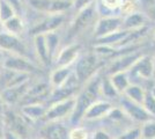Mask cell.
<instances>
[{"label":"cell","mask_w":155,"mask_h":139,"mask_svg":"<svg viewBox=\"0 0 155 139\" xmlns=\"http://www.w3.org/2000/svg\"><path fill=\"white\" fill-rule=\"evenodd\" d=\"M93 139H111V137H110V134L108 132H105L103 130H98V131L94 133Z\"/></svg>","instance_id":"obj_37"},{"label":"cell","mask_w":155,"mask_h":139,"mask_svg":"<svg viewBox=\"0 0 155 139\" xmlns=\"http://www.w3.org/2000/svg\"><path fill=\"white\" fill-rule=\"evenodd\" d=\"M32 79V78H31ZM31 79H29L28 81L20 84L18 86H13L6 88L4 91H1V98L4 101V104L6 107H14L15 104H20L21 100L25 98V95L27 94L29 87L31 86V84L34 82Z\"/></svg>","instance_id":"obj_10"},{"label":"cell","mask_w":155,"mask_h":139,"mask_svg":"<svg viewBox=\"0 0 155 139\" xmlns=\"http://www.w3.org/2000/svg\"><path fill=\"white\" fill-rule=\"evenodd\" d=\"M65 14H44L43 18L32 21L28 27V36L34 37L36 35H45L51 31H57L65 22Z\"/></svg>","instance_id":"obj_4"},{"label":"cell","mask_w":155,"mask_h":139,"mask_svg":"<svg viewBox=\"0 0 155 139\" xmlns=\"http://www.w3.org/2000/svg\"><path fill=\"white\" fill-rule=\"evenodd\" d=\"M1 119L4 129L12 131L16 134L20 139H30L31 132V124L28 119H26L21 113H16L11 109V107H5L4 111L1 114Z\"/></svg>","instance_id":"obj_2"},{"label":"cell","mask_w":155,"mask_h":139,"mask_svg":"<svg viewBox=\"0 0 155 139\" xmlns=\"http://www.w3.org/2000/svg\"><path fill=\"white\" fill-rule=\"evenodd\" d=\"M95 14V6L94 2L91 4L89 6L84 8L82 11L78 12V15L75 19L71 22V26L68 28V33H67V37L68 38H73L75 37L78 34H80L84 28H87L89 22L93 20Z\"/></svg>","instance_id":"obj_9"},{"label":"cell","mask_w":155,"mask_h":139,"mask_svg":"<svg viewBox=\"0 0 155 139\" xmlns=\"http://www.w3.org/2000/svg\"><path fill=\"white\" fill-rule=\"evenodd\" d=\"M26 9H30L34 13L49 14L52 0H23Z\"/></svg>","instance_id":"obj_23"},{"label":"cell","mask_w":155,"mask_h":139,"mask_svg":"<svg viewBox=\"0 0 155 139\" xmlns=\"http://www.w3.org/2000/svg\"><path fill=\"white\" fill-rule=\"evenodd\" d=\"M0 68H1V65H0Z\"/></svg>","instance_id":"obj_44"},{"label":"cell","mask_w":155,"mask_h":139,"mask_svg":"<svg viewBox=\"0 0 155 139\" xmlns=\"http://www.w3.org/2000/svg\"><path fill=\"white\" fill-rule=\"evenodd\" d=\"M74 104H75V96L52 103L51 106L48 107L43 121L44 122H61L63 119L71 117V114L74 109Z\"/></svg>","instance_id":"obj_7"},{"label":"cell","mask_w":155,"mask_h":139,"mask_svg":"<svg viewBox=\"0 0 155 139\" xmlns=\"http://www.w3.org/2000/svg\"><path fill=\"white\" fill-rule=\"evenodd\" d=\"M102 4L109 9H117L123 6V0H102Z\"/></svg>","instance_id":"obj_35"},{"label":"cell","mask_w":155,"mask_h":139,"mask_svg":"<svg viewBox=\"0 0 155 139\" xmlns=\"http://www.w3.org/2000/svg\"><path fill=\"white\" fill-rule=\"evenodd\" d=\"M68 139H88V132L84 127H73L68 131Z\"/></svg>","instance_id":"obj_32"},{"label":"cell","mask_w":155,"mask_h":139,"mask_svg":"<svg viewBox=\"0 0 155 139\" xmlns=\"http://www.w3.org/2000/svg\"><path fill=\"white\" fill-rule=\"evenodd\" d=\"M153 64H154V70H155V58L153 59Z\"/></svg>","instance_id":"obj_41"},{"label":"cell","mask_w":155,"mask_h":139,"mask_svg":"<svg viewBox=\"0 0 155 139\" xmlns=\"http://www.w3.org/2000/svg\"><path fill=\"white\" fill-rule=\"evenodd\" d=\"M5 1L13 8L16 15H20V16L23 18V14L26 12V6H25L23 0H5Z\"/></svg>","instance_id":"obj_30"},{"label":"cell","mask_w":155,"mask_h":139,"mask_svg":"<svg viewBox=\"0 0 155 139\" xmlns=\"http://www.w3.org/2000/svg\"><path fill=\"white\" fill-rule=\"evenodd\" d=\"M46 109L48 107L45 103H28V104H21L20 113L25 118L34 124L36 122L43 121Z\"/></svg>","instance_id":"obj_15"},{"label":"cell","mask_w":155,"mask_h":139,"mask_svg":"<svg viewBox=\"0 0 155 139\" xmlns=\"http://www.w3.org/2000/svg\"><path fill=\"white\" fill-rule=\"evenodd\" d=\"M52 87L49 81H35L31 86L29 87L28 92L25 98L21 100V104H28V103H45Z\"/></svg>","instance_id":"obj_8"},{"label":"cell","mask_w":155,"mask_h":139,"mask_svg":"<svg viewBox=\"0 0 155 139\" xmlns=\"http://www.w3.org/2000/svg\"><path fill=\"white\" fill-rule=\"evenodd\" d=\"M32 38V49H34V53L35 57L37 59L38 65L42 66H50L52 64V59L49 55V50H48V45L45 42V36L44 35H36L31 37Z\"/></svg>","instance_id":"obj_14"},{"label":"cell","mask_w":155,"mask_h":139,"mask_svg":"<svg viewBox=\"0 0 155 139\" xmlns=\"http://www.w3.org/2000/svg\"><path fill=\"white\" fill-rule=\"evenodd\" d=\"M125 96L129 100L136 102L138 104H142V101H143V98H145V94L146 93L143 92L140 86H137V85H130L126 89H125Z\"/></svg>","instance_id":"obj_26"},{"label":"cell","mask_w":155,"mask_h":139,"mask_svg":"<svg viewBox=\"0 0 155 139\" xmlns=\"http://www.w3.org/2000/svg\"><path fill=\"white\" fill-rule=\"evenodd\" d=\"M145 25V18L139 12H131L125 18L122 23V28L124 30H137L140 29Z\"/></svg>","instance_id":"obj_22"},{"label":"cell","mask_w":155,"mask_h":139,"mask_svg":"<svg viewBox=\"0 0 155 139\" xmlns=\"http://www.w3.org/2000/svg\"><path fill=\"white\" fill-rule=\"evenodd\" d=\"M68 129L61 122H45L39 129L41 139H68Z\"/></svg>","instance_id":"obj_12"},{"label":"cell","mask_w":155,"mask_h":139,"mask_svg":"<svg viewBox=\"0 0 155 139\" xmlns=\"http://www.w3.org/2000/svg\"><path fill=\"white\" fill-rule=\"evenodd\" d=\"M0 51L4 53H11V55H18V56H23L36 64L37 59L35 57L34 51H30V48L28 45L23 36H15L12 34H8L1 29L0 31Z\"/></svg>","instance_id":"obj_3"},{"label":"cell","mask_w":155,"mask_h":139,"mask_svg":"<svg viewBox=\"0 0 155 139\" xmlns=\"http://www.w3.org/2000/svg\"><path fill=\"white\" fill-rule=\"evenodd\" d=\"M30 139H41V138H30Z\"/></svg>","instance_id":"obj_43"},{"label":"cell","mask_w":155,"mask_h":139,"mask_svg":"<svg viewBox=\"0 0 155 139\" xmlns=\"http://www.w3.org/2000/svg\"><path fill=\"white\" fill-rule=\"evenodd\" d=\"M100 65H101L100 59L96 56V53H87L82 57L78 58L73 73L79 81V84L87 82L91 77H94Z\"/></svg>","instance_id":"obj_5"},{"label":"cell","mask_w":155,"mask_h":139,"mask_svg":"<svg viewBox=\"0 0 155 139\" xmlns=\"http://www.w3.org/2000/svg\"><path fill=\"white\" fill-rule=\"evenodd\" d=\"M100 91L107 98H116L118 95L117 91L115 89V87L112 86L111 81L109 78H103L101 79V85H100Z\"/></svg>","instance_id":"obj_27"},{"label":"cell","mask_w":155,"mask_h":139,"mask_svg":"<svg viewBox=\"0 0 155 139\" xmlns=\"http://www.w3.org/2000/svg\"><path fill=\"white\" fill-rule=\"evenodd\" d=\"M132 74H136L142 79H150L154 74V64H153V58L149 56H142L139 57L137 61L130 68Z\"/></svg>","instance_id":"obj_16"},{"label":"cell","mask_w":155,"mask_h":139,"mask_svg":"<svg viewBox=\"0 0 155 139\" xmlns=\"http://www.w3.org/2000/svg\"><path fill=\"white\" fill-rule=\"evenodd\" d=\"M0 138L1 139H20L16 134H14L12 131L6 130V129H4V130H2V133H1Z\"/></svg>","instance_id":"obj_36"},{"label":"cell","mask_w":155,"mask_h":139,"mask_svg":"<svg viewBox=\"0 0 155 139\" xmlns=\"http://www.w3.org/2000/svg\"><path fill=\"white\" fill-rule=\"evenodd\" d=\"M122 23H123V19H120L118 16L102 18L96 22L94 35L96 38H100V37H103L105 35L115 33L122 28Z\"/></svg>","instance_id":"obj_13"},{"label":"cell","mask_w":155,"mask_h":139,"mask_svg":"<svg viewBox=\"0 0 155 139\" xmlns=\"http://www.w3.org/2000/svg\"><path fill=\"white\" fill-rule=\"evenodd\" d=\"M111 109H112V107H111V104H110L109 102H105V101H95L84 111L82 119L94 121V119L102 118V117L107 116L111 111Z\"/></svg>","instance_id":"obj_18"},{"label":"cell","mask_w":155,"mask_h":139,"mask_svg":"<svg viewBox=\"0 0 155 139\" xmlns=\"http://www.w3.org/2000/svg\"><path fill=\"white\" fill-rule=\"evenodd\" d=\"M149 16L155 21V6L150 8V11H149Z\"/></svg>","instance_id":"obj_39"},{"label":"cell","mask_w":155,"mask_h":139,"mask_svg":"<svg viewBox=\"0 0 155 139\" xmlns=\"http://www.w3.org/2000/svg\"><path fill=\"white\" fill-rule=\"evenodd\" d=\"M100 85H101V78L98 74H95L87 81L86 86L75 96L74 109L70 117L73 124H78L82 119L84 111L88 109V107L91 106L95 101H97V98L101 93Z\"/></svg>","instance_id":"obj_1"},{"label":"cell","mask_w":155,"mask_h":139,"mask_svg":"<svg viewBox=\"0 0 155 139\" xmlns=\"http://www.w3.org/2000/svg\"><path fill=\"white\" fill-rule=\"evenodd\" d=\"M80 49H81L80 44H77V43H71L68 45L64 46L59 49L58 53L56 55L52 63L54 64L56 67L72 66L79 58Z\"/></svg>","instance_id":"obj_11"},{"label":"cell","mask_w":155,"mask_h":139,"mask_svg":"<svg viewBox=\"0 0 155 139\" xmlns=\"http://www.w3.org/2000/svg\"><path fill=\"white\" fill-rule=\"evenodd\" d=\"M14 15H16V13L14 12L13 8L9 6L5 0H0V23L2 25L4 22L13 18Z\"/></svg>","instance_id":"obj_28"},{"label":"cell","mask_w":155,"mask_h":139,"mask_svg":"<svg viewBox=\"0 0 155 139\" xmlns=\"http://www.w3.org/2000/svg\"><path fill=\"white\" fill-rule=\"evenodd\" d=\"M140 137H141V131L140 129L136 127V129H131L123 134H120L117 139H140Z\"/></svg>","instance_id":"obj_33"},{"label":"cell","mask_w":155,"mask_h":139,"mask_svg":"<svg viewBox=\"0 0 155 139\" xmlns=\"http://www.w3.org/2000/svg\"><path fill=\"white\" fill-rule=\"evenodd\" d=\"M1 66L12 70L14 72L26 73L30 75H36L39 73V66L31 59L18 56V55H11V53H4V59L1 63Z\"/></svg>","instance_id":"obj_6"},{"label":"cell","mask_w":155,"mask_h":139,"mask_svg":"<svg viewBox=\"0 0 155 139\" xmlns=\"http://www.w3.org/2000/svg\"><path fill=\"white\" fill-rule=\"evenodd\" d=\"M122 107L125 110V113L136 121L139 122H147L150 119V114L146 111V109L142 107V104H138L136 102L129 100L126 96L122 100Z\"/></svg>","instance_id":"obj_17"},{"label":"cell","mask_w":155,"mask_h":139,"mask_svg":"<svg viewBox=\"0 0 155 139\" xmlns=\"http://www.w3.org/2000/svg\"><path fill=\"white\" fill-rule=\"evenodd\" d=\"M2 59H4V52L0 51V65H1V63H2Z\"/></svg>","instance_id":"obj_40"},{"label":"cell","mask_w":155,"mask_h":139,"mask_svg":"<svg viewBox=\"0 0 155 139\" xmlns=\"http://www.w3.org/2000/svg\"><path fill=\"white\" fill-rule=\"evenodd\" d=\"M141 136L143 139H154L155 138V121L149 119L147 122H145V124L142 125Z\"/></svg>","instance_id":"obj_29"},{"label":"cell","mask_w":155,"mask_h":139,"mask_svg":"<svg viewBox=\"0 0 155 139\" xmlns=\"http://www.w3.org/2000/svg\"><path fill=\"white\" fill-rule=\"evenodd\" d=\"M91 4H93V0H73L72 1V7L77 12H80L87 6H89Z\"/></svg>","instance_id":"obj_34"},{"label":"cell","mask_w":155,"mask_h":139,"mask_svg":"<svg viewBox=\"0 0 155 139\" xmlns=\"http://www.w3.org/2000/svg\"><path fill=\"white\" fill-rule=\"evenodd\" d=\"M45 36V42L48 45V50H49V55L51 57L52 61L54 59L56 55L59 51V46H60V35L57 31H51L44 35Z\"/></svg>","instance_id":"obj_25"},{"label":"cell","mask_w":155,"mask_h":139,"mask_svg":"<svg viewBox=\"0 0 155 139\" xmlns=\"http://www.w3.org/2000/svg\"><path fill=\"white\" fill-rule=\"evenodd\" d=\"M73 73L72 66L67 67H56L50 74L49 78V82L51 85L52 88H56L61 85H64L67 81V79L71 77V74Z\"/></svg>","instance_id":"obj_21"},{"label":"cell","mask_w":155,"mask_h":139,"mask_svg":"<svg viewBox=\"0 0 155 139\" xmlns=\"http://www.w3.org/2000/svg\"><path fill=\"white\" fill-rule=\"evenodd\" d=\"M153 37H154V40H155V30H154V33H153Z\"/></svg>","instance_id":"obj_42"},{"label":"cell","mask_w":155,"mask_h":139,"mask_svg":"<svg viewBox=\"0 0 155 139\" xmlns=\"http://www.w3.org/2000/svg\"><path fill=\"white\" fill-rule=\"evenodd\" d=\"M154 139H155V138H154Z\"/></svg>","instance_id":"obj_45"},{"label":"cell","mask_w":155,"mask_h":139,"mask_svg":"<svg viewBox=\"0 0 155 139\" xmlns=\"http://www.w3.org/2000/svg\"><path fill=\"white\" fill-rule=\"evenodd\" d=\"M138 58H139L138 53L126 55V56H123V57L118 58L109 67V73L110 74H114V73L117 72H126V71H129L130 68L132 67V65L137 61Z\"/></svg>","instance_id":"obj_20"},{"label":"cell","mask_w":155,"mask_h":139,"mask_svg":"<svg viewBox=\"0 0 155 139\" xmlns=\"http://www.w3.org/2000/svg\"><path fill=\"white\" fill-rule=\"evenodd\" d=\"M112 86L115 87V89L117 91L118 94L124 93L125 89L131 85L130 84L129 77H127V73L126 72H117L111 74V77L109 78Z\"/></svg>","instance_id":"obj_24"},{"label":"cell","mask_w":155,"mask_h":139,"mask_svg":"<svg viewBox=\"0 0 155 139\" xmlns=\"http://www.w3.org/2000/svg\"><path fill=\"white\" fill-rule=\"evenodd\" d=\"M5 104H4V101H2V98H1V93H0V115L2 114L4 109H5Z\"/></svg>","instance_id":"obj_38"},{"label":"cell","mask_w":155,"mask_h":139,"mask_svg":"<svg viewBox=\"0 0 155 139\" xmlns=\"http://www.w3.org/2000/svg\"><path fill=\"white\" fill-rule=\"evenodd\" d=\"M1 28L6 33L15 35V36H21V37L25 36V33L27 31L26 21L20 15H14L13 18L4 22L1 25Z\"/></svg>","instance_id":"obj_19"},{"label":"cell","mask_w":155,"mask_h":139,"mask_svg":"<svg viewBox=\"0 0 155 139\" xmlns=\"http://www.w3.org/2000/svg\"><path fill=\"white\" fill-rule=\"evenodd\" d=\"M142 107L146 109V111L150 115L155 116V99L150 95V93H146L142 101Z\"/></svg>","instance_id":"obj_31"}]
</instances>
